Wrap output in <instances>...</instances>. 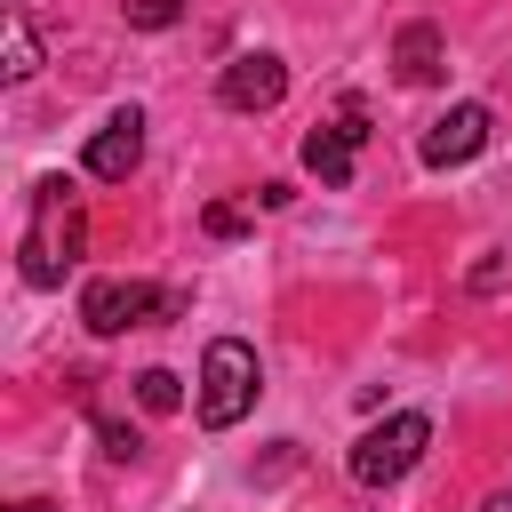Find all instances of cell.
<instances>
[{
  "label": "cell",
  "instance_id": "3",
  "mask_svg": "<svg viewBox=\"0 0 512 512\" xmlns=\"http://www.w3.org/2000/svg\"><path fill=\"white\" fill-rule=\"evenodd\" d=\"M248 408H256V352L240 336H216L200 352V424L208 432H232Z\"/></svg>",
  "mask_w": 512,
  "mask_h": 512
},
{
  "label": "cell",
  "instance_id": "5",
  "mask_svg": "<svg viewBox=\"0 0 512 512\" xmlns=\"http://www.w3.org/2000/svg\"><path fill=\"white\" fill-rule=\"evenodd\" d=\"M360 144H368V104H360V96H344V112H336L328 128H312V136H304V168H312L320 184H352Z\"/></svg>",
  "mask_w": 512,
  "mask_h": 512
},
{
  "label": "cell",
  "instance_id": "13",
  "mask_svg": "<svg viewBox=\"0 0 512 512\" xmlns=\"http://www.w3.org/2000/svg\"><path fill=\"white\" fill-rule=\"evenodd\" d=\"M184 16V0H128V24L136 32H160V24H176Z\"/></svg>",
  "mask_w": 512,
  "mask_h": 512
},
{
  "label": "cell",
  "instance_id": "6",
  "mask_svg": "<svg viewBox=\"0 0 512 512\" xmlns=\"http://www.w3.org/2000/svg\"><path fill=\"white\" fill-rule=\"evenodd\" d=\"M488 128H496V120H488V104H448V112L424 128V144H416V152H424V168H464L472 152H488Z\"/></svg>",
  "mask_w": 512,
  "mask_h": 512
},
{
  "label": "cell",
  "instance_id": "2",
  "mask_svg": "<svg viewBox=\"0 0 512 512\" xmlns=\"http://www.w3.org/2000/svg\"><path fill=\"white\" fill-rule=\"evenodd\" d=\"M184 312V288H152V280H88L80 320L96 336H128V328H160Z\"/></svg>",
  "mask_w": 512,
  "mask_h": 512
},
{
  "label": "cell",
  "instance_id": "10",
  "mask_svg": "<svg viewBox=\"0 0 512 512\" xmlns=\"http://www.w3.org/2000/svg\"><path fill=\"white\" fill-rule=\"evenodd\" d=\"M0 40H8V64H0V72H8V80H32V72H40V40H32L24 8H8V16H0Z\"/></svg>",
  "mask_w": 512,
  "mask_h": 512
},
{
  "label": "cell",
  "instance_id": "11",
  "mask_svg": "<svg viewBox=\"0 0 512 512\" xmlns=\"http://www.w3.org/2000/svg\"><path fill=\"white\" fill-rule=\"evenodd\" d=\"M136 400H144L152 416H168V408H184V384H176L168 368H144V376H136Z\"/></svg>",
  "mask_w": 512,
  "mask_h": 512
},
{
  "label": "cell",
  "instance_id": "9",
  "mask_svg": "<svg viewBox=\"0 0 512 512\" xmlns=\"http://www.w3.org/2000/svg\"><path fill=\"white\" fill-rule=\"evenodd\" d=\"M392 56H400V80H408V88H432V80H440V32H432V24H408Z\"/></svg>",
  "mask_w": 512,
  "mask_h": 512
},
{
  "label": "cell",
  "instance_id": "14",
  "mask_svg": "<svg viewBox=\"0 0 512 512\" xmlns=\"http://www.w3.org/2000/svg\"><path fill=\"white\" fill-rule=\"evenodd\" d=\"M208 232H216V240H232V232H248V208H232V200H216V208H208Z\"/></svg>",
  "mask_w": 512,
  "mask_h": 512
},
{
  "label": "cell",
  "instance_id": "12",
  "mask_svg": "<svg viewBox=\"0 0 512 512\" xmlns=\"http://www.w3.org/2000/svg\"><path fill=\"white\" fill-rule=\"evenodd\" d=\"M96 440H104V456H112V464H136V456H144V432H136V424H120V416H96Z\"/></svg>",
  "mask_w": 512,
  "mask_h": 512
},
{
  "label": "cell",
  "instance_id": "15",
  "mask_svg": "<svg viewBox=\"0 0 512 512\" xmlns=\"http://www.w3.org/2000/svg\"><path fill=\"white\" fill-rule=\"evenodd\" d=\"M480 512H512V488H496V496H488V504H480Z\"/></svg>",
  "mask_w": 512,
  "mask_h": 512
},
{
  "label": "cell",
  "instance_id": "16",
  "mask_svg": "<svg viewBox=\"0 0 512 512\" xmlns=\"http://www.w3.org/2000/svg\"><path fill=\"white\" fill-rule=\"evenodd\" d=\"M8 512H56V504H40V496H24V504H8Z\"/></svg>",
  "mask_w": 512,
  "mask_h": 512
},
{
  "label": "cell",
  "instance_id": "4",
  "mask_svg": "<svg viewBox=\"0 0 512 512\" xmlns=\"http://www.w3.org/2000/svg\"><path fill=\"white\" fill-rule=\"evenodd\" d=\"M432 448V416H384V424H368L360 440H352V456H344V472L360 480V488H392L400 472H416V456Z\"/></svg>",
  "mask_w": 512,
  "mask_h": 512
},
{
  "label": "cell",
  "instance_id": "1",
  "mask_svg": "<svg viewBox=\"0 0 512 512\" xmlns=\"http://www.w3.org/2000/svg\"><path fill=\"white\" fill-rule=\"evenodd\" d=\"M88 248V224H80V200L64 176H40L32 184V224H24V280L32 288H64V272L80 264Z\"/></svg>",
  "mask_w": 512,
  "mask_h": 512
},
{
  "label": "cell",
  "instance_id": "8",
  "mask_svg": "<svg viewBox=\"0 0 512 512\" xmlns=\"http://www.w3.org/2000/svg\"><path fill=\"white\" fill-rule=\"evenodd\" d=\"M144 160V112L128 104V112H112L96 136H88V176H104V184H120L128 168Z\"/></svg>",
  "mask_w": 512,
  "mask_h": 512
},
{
  "label": "cell",
  "instance_id": "7",
  "mask_svg": "<svg viewBox=\"0 0 512 512\" xmlns=\"http://www.w3.org/2000/svg\"><path fill=\"white\" fill-rule=\"evenodd\" d=\"M216 96H224L232 112H272V104L288 96V64H280V56H232L224 80H216Z\"/></svg>",
  "mask_w": 512,
  "mask_h": 512
}]
</instances>
